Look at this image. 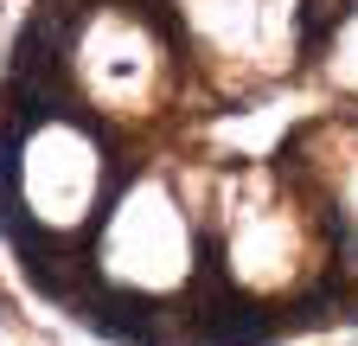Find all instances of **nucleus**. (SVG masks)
Listing matches in <instances>:
<instances>
[{
	"mask_svg": "<svg viewBox=\"0 0 358 346\" xmlns=\"http://www.w3.org/2000/svg\"><path fill=\"white\" fill-rule=\"evenodd\" d=\"M83 321L96 327V333H109V340H141V346H154V340H160V321H154V308H148V301H134V295L90 301V308H83Z\"/></svg>",
	"mask_w": 358,
	"mask_h": 346,
	"instance_id": "nucleus-1",
	"label": "nucleus"
}]
</instances>
